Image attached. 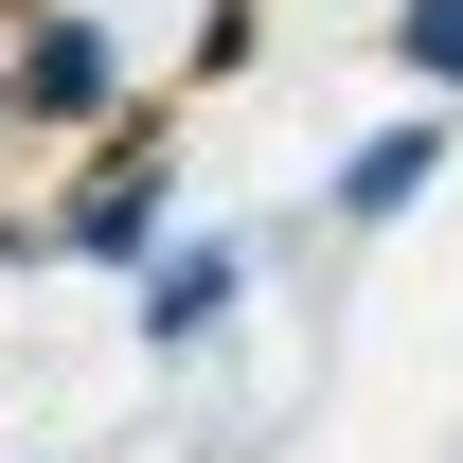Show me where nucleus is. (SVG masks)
<instances>
[{
  "mask_svg": "<svg viewBox=\"0 0 463 463\" xmlns=\"http://www.w3.org/2000/svg\"><path fill=\"white\" fill-rule=\"evenodd\" d=\"M108 108H143V90H125L108 0H36V18H0V125H36V143H90Z\"/></svg>",
  "mask_w": 463,
  "mask_h": 463,
  "instance_id": "2",
  "label": "nucleus"
},
{
  "mask_svg": "<svg viewBox=\"0 0 463 463\" xmlns=\"http://www.w3.org/2000/svg\"><path fill=\"white\" fill-rule=\"evenodd\" d=\"M392 71L428 108H463V0H392Z\"/></svg>",
  "mask_w": 463,
  "mask_h": 463,
  "instance_id": "5",
  "label": "nucleus"
},
{
  "mask_svg": "<svg viewBox=\"0 0 463 463\" xmlns=\"http://www.w3.org/2000/svg\"><path fill=\"white\" fill-rule=\"evenodd\" d=\"M446 125H463V108H392V125H356L339 178H321V232H410L428 196H446Z\"/></svg>",
  "mask_w": 463,
  "mask_h": 463,
  "instance_id": "4",
  "label": "nucleus"
},
{
  "mask_svg": "<svg viewBox=\"0 0 463 463\" xmlns=\"http://www.w3.org/2000/svg\"><path fill=\"white\" fill-rule=\"evenodd\" d=\"M250 286H268V232H161V250L125 268V321H143L161 374H196V356L250 321Z\"/></svg>",
  "mask_w": 463,
  "mask_h": 463,
  "instance_id": "3",
  "label": "nucleus"
},
{
  "mask_svg": "<svg viewBox=\"0 0 463 463\" xmlns=\"http://www.w3.org/2000/svg\"><path fill=\"white\" fill-rule=\"evenodd\" d=\"M0 143H18V125H0Z\"/></svg>",
  "mask_w": 463,
  "mask_h": 463,
  "instance_id": "7",
  "label": "nucleus"
},
{
  "mask_svg": "<svg viewBox=\"0 0 463 463\" xmlns=\"http://www.w3.org/2000/svg\"><path fill=\"white\" fill-rule=\"evenodd\" d=\"M178 232V108H108L90 143H71V178L36 196V268H143Z\"/></svg>",
  "mask_w": 463,
  "mask_h": 463,
  "instance_id": "1",
  "label": "nucleus"
},
{
  "mask_svg": "<svg viewBox=\"0 0 463 463\" xmlns=\"http://www.w3.org/2000/svg\"><path fill=\"white\" fill-rule=\"evenodd\" d=\"M36 463H54V446H36Z\"/></svg>",
  "mask_w": 463,
  "mask_h": 463,
  "instance_id": "8",
  "label": "nucleus"
},
{
  "mask_svg": "<svg viewBox=\"0 0 463 463\" xmlns=\"http://www.w3.org/2000/svg\"><path fill=\"white\" fill-rule=\"evenodd\" d=\"M250 54H268V0H196V90H232Z\"/></svg>",
  "mask_w": 463,
  "mask_h": 463,
  "instance_id": "6",
  "label": "nucleus"
}]
</instances>
